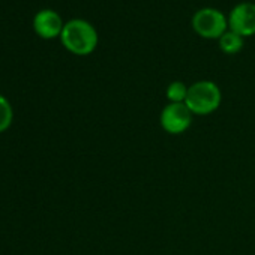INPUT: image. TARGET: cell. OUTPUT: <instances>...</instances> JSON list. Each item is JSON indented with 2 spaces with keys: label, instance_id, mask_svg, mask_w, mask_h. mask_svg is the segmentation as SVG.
<instances>
[{
  "label": "cell",
  "instance_id": "cell-2",
  "mask_svg": "<svg viewBox=\"0 0 255 255\" xmlns=\"http://www.w3.org/2000/svg\"><path fill=\"white\" fill-rule=\"evenodd\" d=\"M222 102L219 86L210 80H201L189 86L185 104L194 116H209L215 113Z\"/></svg>",
  "mask_w": 255,
  "mask_h": 255
},
{
  "label": "cell",
  "instance_id": "cell-4",
  "mask_svg": "<svg viewBox=\"0 0 255 255\" xmlns=\"http://www.w3.org/2000/svg\"><path fill=\"white\" fill-rule=\"evenodd\" d=\"M192 117L194 114L191 113V110L188 108L185 102H180V104L168 102L161 111L159 123L167 134L180 135V134H185L191 128Z\"/></svg>",
  "mask_w": 255,
  "mask_h": 255
},
{
  "label": "cell",
  "instance_id": "cell-1",
  "mask_svg": "<svg viewBox=\"0 0 255 255\" xmlns=\"http://www.w3.org/2000/svg\"><path fill=\"white\" fill-rule=\"evenodd\" d=\"M60 39L63 47L72 54L87 56L98 47L99 36L93 24L81 18H74L65 23Z\"/></svg>",
  "mask_w": 255,
  "mask_h": 255
},
{
  "label": "cell",
  "instance_id": "cell-7",
  "mask_svg": "<svg viewBox=\"0 0 255 255\" xmlns=\"http://www.w3.org/2000/svg\"><path fill=\"white\" fill-rule=\"evenodd\" d=\"M219 41V48L222 53L225 54H237L242 48H243V38L234 32H231L230 29L218 39Z\"/></svg>",
  "mask_w": 255,
  "mask_h": 255
},
{
  "label": "cell",
  "instance_id": "cell-8",
  "mask_svg": "<svg viewBox=\"0 0 255 255\" xmlns=\"http://www.w3.org/2000/svg\"><path fill=\"white\" fill-rule=\"evenodd\" d=\"M188 86L182 81H173L168 84L167 90H165V96L168 99V102H173V104H180V102H185L186 101V96H188Z\"/></svg>",
  "mask_w": 255,
  "mask_h": 255
},
{
  "label": "cell",
  "instance_id": "cell-9",
  "mask_svg": "<svg viewBox=\"0 0 255 255\" xmlns=\"http://www.w3.org/2000/svg\"><path fill=\"white\" fill-rule=\"evenodd\" d=\"M12 119H14V111L9 101L0 95V132L8 129L12 123Z\"/></svg>",
  "mask_w": 255,
  "mask_h": 255
},
{
  "label": "cell",
  "instance_id": "cell-5",
  "mask_svg": "<svg viewBox=\"0 0 255 255\" xmlns=\"http://www.w3.org/2000/svg\"><path fill=\"white\" fill-rule=\"evenodd\" d=\"M228 29L242 38L255 35V3L242 2L236 5L228 17Z\"/></svg>",
  "mask_w": 255,
  "mask_h": 255
},
{
  "label": "cell",
  "instance_id": "cell-3",
  "mask_svg": "<svg viewBox=\"0 0 255 255\" xmlns=\"http://www.w3.org/2000/svg\"><path fill=\"white\" fill-rule=\"evenodd\" d=\"M192 29L206 39H219L228 30V18L215 8H201L192 15Z\"/></svg>",
  "mask_w": 255,
  "mask_h": 255
},
{
  "label": "cell",
  "instance_id": "cell-6",
  "mask_svg": "<svg viewBox=\"0 0 255 255\" xmlns=\"http://www.w3.org/2000/svg\"><path fill=\"white\" fill-rule=\"evenodd\" d=\"M63 26L65 23L62 21V17L53 9H42L33 18V29L44 39L60 36Z\"/></svg>",
  "mask_w": 255,
  "mask_h": 255
}]
</instances>
